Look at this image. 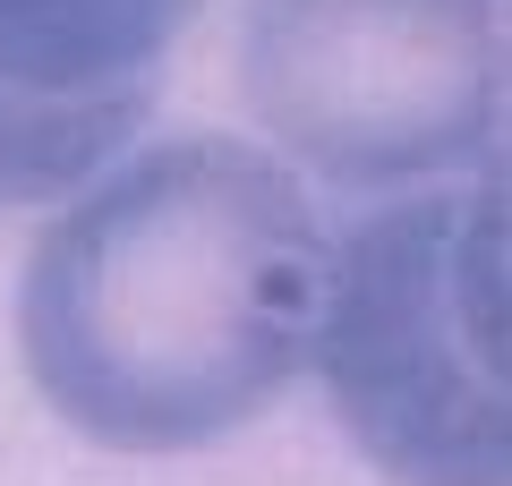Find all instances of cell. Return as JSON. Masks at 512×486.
I'll return each mask as SVG.
<instances>
[{
  "label": "cell",
  "mask_w": 512,
  "mask_h": 486,
  "mask_svg": "<svg viewBox=\"0 0 512 486\" xmlns=\"http://www.w3.org/2000/svg\"><path fill=\"white\" fill-rule=\"evenodd\" d=\"M231 60L256 145L333 197L504 154V0H248Z\"/></svg>",
  "instance_id": "cell-3"
},
{
  "label": "cell",
  "mask_w": 512,
  "mask_h": 486,
  "mask_svg": "<svg viewBox=\"0 0 512 486\" xmlns=\"http://www.w3.org/2000/svg\"><path fill=\"white\" fill-rule=\"evenodd\" d=\"M325 214L274 145L188 128L60 197L18 265V359L103 452H205L308 376Z\"/></svg>",
  "instance_id": "cell-1"
},
{
  "label": "cell",
  "mask_w": 512,
  "mask_h": 486,
  "mask_svg": "<svg viewBox=\"0 0 512 486\" xmlns=\"http://www.w3.org/2000/svg\"><path fill=\"white\" fill-rule=\"evenodd\" d=\"M154 120V86H120V94H9L0 86V214L18 205H60L69 188H86L111 154L146 137Z\"/></svg>",
  "instance_id": "cell-5"
},
{
  "label": "cell",
  "mask_w": 512,
  "mask_h": 486,
  "mask_svg": "<svg viewBox=\"0 0 512 486\" xmlns=\"http://www.w3.org/2000/svg\"><path fill=\"white\" fill-rule=\"evenodd\" d=\"M205 0H0V86L9 94H120L154 86Z\"/></svg>",
  "instance_id": "cell-4"
},
{
  "label": "cell",
  "mask_w": 512,
  "mask_h": 486,
  "mask_svg": "<svg viewBox=\"0 0 512 486\" xmlns=\"http://www.w3.org/2000/svg\"><path fill=\"white\" fill-rule=\"evenodd\" d=\"M308 376L393 486H512L504 154L325 222Z\"/></svg>",
  "instance_id": "cell-2"
}]
</instances>
